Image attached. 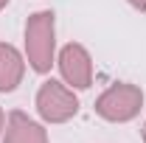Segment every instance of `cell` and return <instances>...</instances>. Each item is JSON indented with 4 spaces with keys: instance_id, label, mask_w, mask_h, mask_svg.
Here are the masks:
<instances>
[{
    "instance_id": "obj_3",
    "label": "cell",
    "mask_w": 146,
    "mask_h": 143,
    "mask_svg": "<svg viewBox=\"0 0 146 143\" xmlns=\"http://www.w3.org/2000/svg\"><path fill=\"white\" fill-rule=\"evenodd\" d=\"M34 104L45 124H65L79 112V98H76L73 87H68L65 81H56V79H48L39 84Z\"/></svg>"
},
{
    "instance_id": "obj_7",
    "label": "cell",
    "mask_w": 146,
    "mask_h": 143,
    "mask_svg": "<svg viewBox=\"0 0 146 143\" xmlns=\"http://www.w3.org/2000/svg\"><path fill=\"white\" fill-rule=\"evenodd\" d=\"M129 6L135 9V11H141V14H146V0H127Z\"/></svg>"
},
{
    "instance_id": "obj_5",
    "label": "cell",
    "mask_w": 146,
    "mask_h": 143,
    "mask_svg": "<svg viewBox=\"0 0 146 143\" xmlns=\"http://www.w3.org/2000/svg\"><path fill=\"white\" fill-rule=\"evenodd\" d=\"M3 143H48V132L23 109H11L3 129Z\"/></svg>"
},
{
    "instance_id": "obj_10",
    "label": "cell",
    "mask_w": 146,
    "mask_h": 143,
    "mask_svg": "<svg viewBox=\"0 0 146 143\" xmlns=\"http://www.w3.org/2000/svg\"><path fill=\"white\" fill-rule=\"evenodd\" d=\"M141 135H143V143H146V121H143V132H141Z\"/></svg>"
},
{
    "instance_id": "obj_1",
    "label": "cell",
    "mask_w": 146,
    "mask_h": 143,
    "mask_svg": "<svg viewBox=\"0 0 146 143\" xmlns=\"http://www.w3.org/2000/svg\"><path fill=\"white\" fill-rule=\"evenodd\" d=\"M25 59L28 68L39 76L51 73L56 65V17L42 9L25 20Z\"/></svg>"
},
{
    "instance_id": "obj_4",
    "label": "cell",
    "mask_w": 146,
    "mask_h": 143,
    "mask_svg": "<svg viewBox=\"0 0 146 143\" xmlns=\"http://www.w3.org/2000/svg\"><path fill=\"white\" fill-rule=\"evenodd\" d=\"M56 65L62 73V81L73 90H87L93 84V59L87 54L84 45L79 42H68L59 56H56Z\"/></svg>"
},
{
    "instance_id": "obj_9",
    "label": "cell",
    "mask_w": 146,
    "mask_h": 143,
    "mask_svg": "<svg viewBox=\"0 0 146 143\" xmlns=\"http://www.w3.org/2000/svg\"><path fill=\"white\" fill-rule=\"evenodd\" d=\"M6 6H9V0H0V11H3V9H6Z\"/></svg>"
},
{
    "instance_id": "obj_2",
    "label": "cell",
    "mask_w": 146,
    "mask_h": 143,
    "mask_svg": "<svg viewBox=\"0 0 146 143\" xmlns=\"http://www.w3.org/2000/svg\"><path fill=\"white\" fill-rule=\"evenodd\" d=\"M141 107H143V90L138 84H129V81L110 84L93 104L96 115L110 121V124H127L132 118H138Z\"/></svg>"
},
{
    "instance_id": "obj_6",
    "label": "cell",
    "mask_w": 146,
    "mask_h": 143,
    "mask_svg": "<svg viewBox=\"0 0 146 143\" xmlns=\"http://www.w3.org/2000/svg\"><path fill=\"white\" fill-rule=\"evenodd\" d=\"M25 76V59L14 45L0 42V93H14Z\"/></svg>"
},
{
    "instance_id": "obj_8",
    "label": "cell",
    "mask_w": 146,
    "mask_h": 143,
    "mask_svg": "<svg viewBox=\"0 0 146 143\" xmlns=\"http://www.w3.org/2000/svg\"><path fill=\"white\" fill-rule=\"evenodd\" d=\"M3 129H6V112L0 107V143H3Z\"/></svg>"
}]
</instances>
